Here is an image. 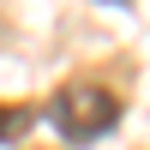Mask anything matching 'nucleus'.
<instances>
[{
	"instance_id": "nucleus-1",
	"label": "nucleus",
	"mask_w": 150,
	"mask_h": 150,
	"mask_svg": "<svg viewBox=\"0 0 150 150\" xmlns=\"http://www.w3.org/2000/svg\"><path fill=\"white\" fill-rule=\"evenodd\" d=\"M48 120H54V132H60L66 144H90V138H102V132L120 126V96L108 90V84L72 78V84H60V90H54Z\"/></svg>"
},
{
	"instance_id": "nucleus-2",
	"label": "nucleus",
	"mask_w": 150,
	"mask_h": 150,
	"mask_svg": "<svg viewBox=\"0 0 150 150\" xmlns=\"http://www.w3.org/2000/svg\"><path fill=\"white\" fill-rule=\"evenodd\" d=\"M30 126H36V108H24V102L6 108V102H0V144H18Z\"/></svg>"
}]
</instances>
